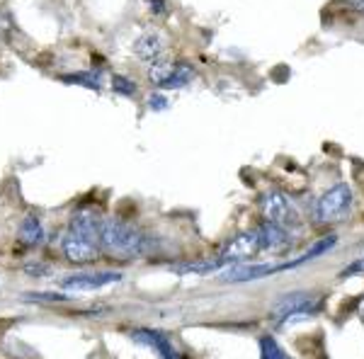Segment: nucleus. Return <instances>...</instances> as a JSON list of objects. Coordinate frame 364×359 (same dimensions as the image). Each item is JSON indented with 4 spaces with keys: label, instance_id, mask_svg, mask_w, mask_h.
I'll list each match as a JSON object with an SVG mask.
<instances>
[{
    "label": "nucleus",
    "instance_id": "1",
    "mask_svg": "<svg viewBox=\"0 0 364 359\" xmlns=\"http://www.w3.org/2000/svg\"><path fill=\"white\" fill-rule=\"evenodd\" d=\"M100 248L117 260H139L151 255L156 243L144 228L122 219H107L100 228Z\"/></svg>",
    "mask_w": 364,
    "mask_h": 359
},
{
    "label": "nucleus",
    "instance_id": "2",
    "mask_svg": "<svg viewBox=\"0 0 364 359\" xmlns=\"http://www.w3.org/2000/svg\"><path fill=\"white\" fill-rule=\"evenodd\" d=\"M321 301L323 299L316 291H291V294L279 296L277 301L272 304L269 316H272L277 328H287V326H291V323L314 318L321 311Z\"/></svg>",
    "mask_w": 364,
    "mask_h": 359
},
{
    "label": "nucleus",
    "instance_id": "3",
    "mask_svg": "<svg viewBox=\"0 0 364 359\" xmlns=\"http://www.w3.org/2000/svg\"><path fill=\"white\" fill-rule=\"evenodd\" d=\"M352 211V190L345 182H338L331 190H326L314 204V223L316 226H331L340 223L350 216Z\"/></svg>",
    "mask_w": 364,
    "mask_h": 359
},
{
    "label": "nucleus",
    "instance_id": "4",
    "mask_svg": "<svg viewBox=\"0 0 364 359\" xmlns=\"http://www.w3.org/2000/svg\"><path fill=\"white\" fill-rule=\"evenodd\" d=\"M260 211L265 216V221L274 223V226L284 228V231L294 233L301 228V211L294 204V199L287 197L279 190H269L262 194L260 199Z\"/></svg>",
    "mask_w": 364,
    "mask_h": 359
},
{
    "label": "nucleus",
    "instance_id": "5",
    "mask_svg": "<svg viewBox=\"0 0 364 359\" xmlns=\"http://www.w3.org/2000/svg\"><path fill=\"white\" fill-rule=\"evenodd\" d=\"M260 235H257V228L252 231H243L238 235H233L231 240H226L224 245L216 252V257H224L226 262L236 264V262H245L252 260L255 255H260Z\"/></svg>",
    "mask_w": 364,
    "mask_h": 359
},
{
    "label": "nucleus",
    "instance_id": "6",
    "mask_svg": "<svg viewBox=\"0 0 364 359\" xmlns=\"http://www.w3.org/2000/svg\"><path fill=\"white\" fill-rule=\"evenodd\" d=\"M63 255H66L68 262L73 264H90L100 257V243L92 238H85V235H78L73 231H66L63 235Z\"/></svg>",
    "mask_w": 364,
    "mask_h": 359
},
{
    "label": "nucleus",
    "instance_id": "7",
    "mask_svg": "<svg viewBox=\"0 0 364 359\" xmlns=\"http://www.w3.org/2000/svg\"><path fill=\"white\" fill-rule=\"evenodd\" d=\"M257 235H260V250L269 252V255H282L294 245V233L284 231V228L274 226L269 221L257 226Z\"/></svg>",
    "mask_w": 364,
    "mask_h": 359
},
{
    "label": "nucleus",
    "instance_id": "8",
    "mask_svg": "<svg viewBox=\"0 0 364 359\" xmlns=\"http://www.w3.org/2000/svg\"><path fill=\"white\" fill-rule=\"evenodd\" d=\"M119 272H83V274H70L61 282V289L66 291H97L107 284L119 282Z\"/></svg>",
    "mask_w": 364,
    "mask_h": 359
},
{
    "label": "nucleus",
    "instance_id": "9",
    "mask_svg": "<svg viewBox=\"0 0 364 359\" xmlns=\"http://www.w3.org/2000/svg\"><path fill=\"white\" fill-rule=\"evenodd\" d=\"M132 340L139 345H146V347H151V350H156L161 359H182L178 347L173 345V340L161 331H151V328H134Z\"/></svg>",
    "mask_w": 364,
    "mask_h": 359
},
{
    "label": "nucleus",
    "instance_id": "10",
    "mask_svg": "<svg viewBox=\"0 0 364 359\" xmlns=\"http://www.w3.org/2000/svg\"><path fill=\"white\" fill-rule=\"evenodd\" d=\"M163 51H166V39H163L158 32L141 34L136 39V44H134V54H136V58L149 61V63H156L158 58L163 56Z\"/></svg>",
    "mask_w": 364,
    "mask_h": 359
},
{
    "label": "nucleus",
    "instance_id": "11",
    "mask_svg": "<svg viewBox=\"0 0 364 359\" xmlns=\"http://www.w3.org/2000/svg\"><path fill=\"white\" fill-rule=\"evenodd\" d=\"M221 267H231V262H226L224 257L180 262V264H173V267H170V272H175V274H214V272H219Z\"/></svg>",
    "mask_w": 364,
    "mask_h": 359
},
{
    "label": "nucleus",
    "instance_id": "12",
    "mask_svg": "<svg viewBox=\"0 0 364 359\" xmlns=\"http://www.w3.org/2000/svg\"><path fill=\"white\" fill-rule=\"evenodd\" d=\"M17 238H20V243L25 245V248H37V245L44 243V228L37 216H27V219L20 223Z\"/></svg>",
    "mask_w": 364,
    "mask_h": 359
},
{
    "label": "nucleus",
    "instance_id": "13",
    "mask_svg": "<svg viewBox=\"0 0 364 359\" xmlns=\"http://www.w3.org/2000/svg\"><path fill=\"white\" fill-rule=\"evenodd\" d=\"M257 345H260V359H294L272 335H262V338L257 340Z\"/></svg>",
    "mask_w": 364,
    "mask_h": 359
},
{
    "label": "nucleus",
    "instance_id": "14",
    "mask_svg": "<svg viewBox=\"0 0 364 359\" xmlns=\"http://www.w3.org/2000/svg\"><path fill=\"white\" fill-rule=\"evenodd\" d=\"M175 66H178V63H170V61H156L154 66L149 68V80H151V83H154V85L166 87V85L170 83V78H173Z\"/></svg>",
    "mask_w": 364,
    "mask_h": 359
},
{
    "label": "nucleus",
    "instance_id": "15",
    "mask_svg": "<svg viewBox=\"0 0 364 359\" xmlns=\"http://www.w3.org/2000/svg\"><path fill=\"white\" fill-rule=\"evenodd\" d=\"M192 78H195V68H192L190 63H178L173 78H170V83L166 87H185Z\"/></svg>",
    "mask_w": 364,
    "mask_h": 359
},
{
    "label": "nucleus",
    "instance_id": "16",
    "mask_svg": "<svg viewBox=\"0 0 364 359\" xmlns=\"http://www.w3.org/2000/svg\"><path fill=\"white\" fill-rule=\"evenodd\" d=\"M63 83H78V85H85V87H92V90H100V75L97 73H75V75H63Z\"/></svg>",
    "mask_w": 364,
    "mask_h": 359
},
{
    "label": "nucleus",
    "instance_id": "17",
    "mask_svg": "<svg viewBox=\"0 0 364 359\" xmlns=\"http://www.w3.org/2000/svg\"><path fill=\"white\" fill-rule=\"evenodd\" d=\"M112 90H117L119 95H127V97H134L139 92V87L134 80L124 78V75H112Z\"/></svg>",
    "mask_w": 364,
    "mask_h": 359
},
{
    "label": "nucleus",
    "instance_id": "18",
    "mask_svg": "<svg viewBox=\"0 0 364 359\" xmlns=\"http://www.w3.org/2000/svg\"><path fill=\"white\" fill-rule=\"evenodd\" d=\"M25 299H29V301H39V304H66L68 301V299L61 296V294H44V291L25 294Z\"/></svg>",
    "mask_w": 364,
    "mask_h": 359
},
{
    "label": "nucleus",
    "instance_id": "19",
    "mask_svg": "<svg viewBox=\"0 0 364 359\" xmlns=\"http://www.w3.org/2000/svg\"><path fill=\"white\" fill-rule=\"evenodd\" d=\"M360 274H364V255L355 257V260H352L338 277L340 279H345V277H360Z\"/></svg>",
    "mask_w": 364,
    "mask_h": 359
},
{
    "label": "nucleus",
    "instance_id": "20",
    "mask_svg": "<svg viewBox=\"0 0 364 359\" xmlns=\"http://www.w3.org/2000/svg\"><path fill=\"white\" fill-rule=\"evenodd\" d=\"M149 107H151V109H156V112L166 109V107H168V97H166V95H161V92H154V95L149 97Z\"/></svg>",
    "mask_w": 364,
    "mask_h": 359
},
{
    "label": "nucleus",
    "instance_id": "21",
    "mask_svg": "<svg viewBox=\"0 0 364 359\" xmlns=\"http://www.w3.org/2000/svg\"><path fill=\"white\" fill-rule=\"evenodd\" d=\"M149 8L154 15H163L166 13V0H149Z\"/></svg>",
    "mask_w": 364,
    "mask_h": 359
},
{
    "label": "nucleus",
    "instance_id": "22",
    "mask_svg": "<svg viewBox=\"0 0 364 359\" xmlns=\"http://www.w3.org/2000/svg\"><path fill=\"white\" fill-rule=\"evenodd\" d=\"M25 272H27V274L39 277V274H46V272H49V267H44V264H27Z\"/></svg>",
    "mask_w": 364,
    "mask_h": 359
},
{
    "label": "nucleus",
    "instance_id": "23",
    "mask_svg": "<svg viewBox=\"0 0 364 359\" xmlns=\"http://www.w3.org/2000/svg\"><path fill=\"white\" fill-rule=\"evenodd\" d=\"M355 8L360 10V13H364V0H355Z\"/></svg>",
    "mask_w": 364,
    "mask_h": 359
},
{
    "label": "nucleus",
    "instance_id": "24",
    "mask_svg": "<svg viewBox=\"0 0 364 359\" xmlns=\"http://www.w3.org/2000/svg\"><path fill=\"white\" fill-rule=\"evenodd\" d=\"M360 311H362V316H364V299H362V304H360Z\"/></svg>",
    "mask_w": 364,
    "mask_h": 359
}]
</instances>
